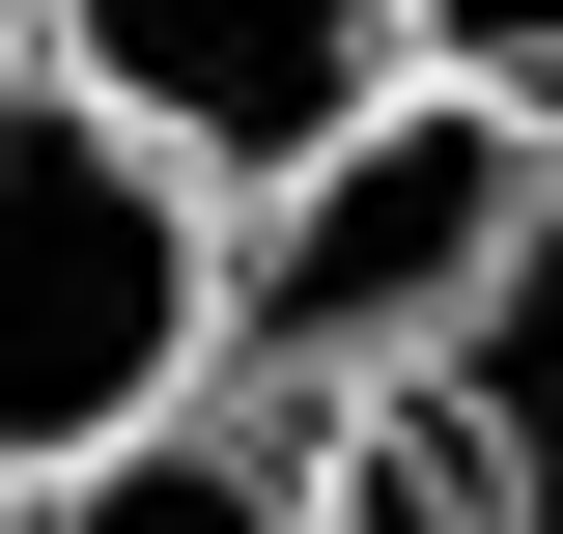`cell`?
I'll list each match as a JSON object with an SVG mask.
<instances>
[{"label": "cell", "mask_w": 563, "mask_h": 534, "mask_svg": "<svg viewBox=\"0 0 563 534\" xmlns=\"http://www.w3.org/2000/svg\"><path fill=\"white\" fill-rule=\"evenodd\" d=\"M536 281H563V141L395 85L282 198H225V394L282 422V394H366V366H479Z\"/></svg>", "instance_id": "1"}, {"label": "cell", "mask_w": 563, "mask_h": 534, "mask_svg": "<svg viewBox=\"0 0 563 534\" xmlns=\"http://www.w3.org/2000/svg\"><path fill=\"white\" fill-rule=\"evenodd\" d=\"M225 394V198L141 169L85 85H0V507Z\"/></svg>", "instance_id": "2"}, {"label": "cell", "mask_w": 563, "mask_h": 534, "mask_svg": "<svg viewBox=\"0 0 563 534\" xmlns=\"http://www.w3.org/2000/svg\"><path fill=\"white\" fill-rule=\"evenodd\" d=\"M29 85H85L198 198H282L339 113H395V0H29Z\"/></svg>", "instance_id": "3"}, {"label": "cell", "mask_w": 563, "mask_h": 534, "mask_svg": "<svg viewBox=\"0 0 563 534\" xmlns=\"http://www.w3.org/2000/svg\"><path fill=\"white\" fill-rule=\"evenodd\" d=\"M282 534H563V450L507 366H366L282 394Z\"/></svg>", "instance_id": "4"}, {"label": "cell", "mask_w": 563, "mask_h": 534, "mask_svg": "<svg viewBox=\"0 0 563 534\" xmlns=\"http://www.w3.org/2000/svg\"><path fill=\"white\" fill-rule=\"evenodd\" d=\"M0 534H282V422H254V394H198V422H141V450L29 478Z\"/></svg>", "instance_id": "5"}, {"label": "cell", "mask_w": 563, "mask_h": 534, "mask_svg": "<svg viewBox=\"0 0 563 534\" xmlns=\"http://www.w3.org/2000/svg\"><path fill=\"white\" fill-rule=\"evenodd\" d=\"M395 85H451V113L563 141V0H395Z\"/></svg>", "instance_id": "6"}, {"label": "cell", "mask_w": 563, "mask_h": 534, "mask_svg": "<svg viewBox=\"0 0 563 534\" xmlns=\"http://www.w3.org/2000/svg\"><path fill=\"white\" fill-rule=\"evenodd\" d=\"M0 85H29V0H0Z\"/></svg>", "instance_id": "7"}]
</instances>
